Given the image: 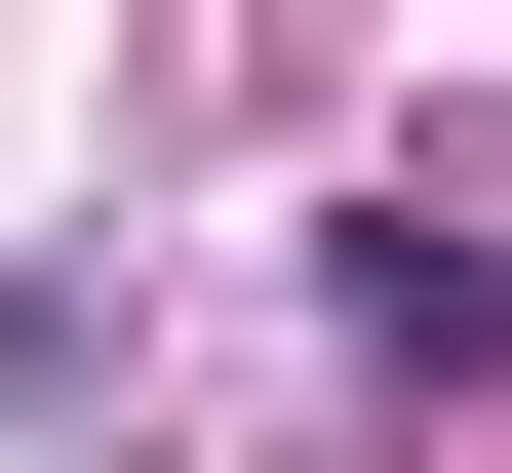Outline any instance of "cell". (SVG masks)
<instances>
[{
  "label": "cell",
  "instance_id": "1",
  "mask_svg": "<svg viewBox=\"0 0 512 473\" xmlns=\"http://www.w3.org/2000/svg\"><path fill=\"white\" fill-rule=\"evenodd\" d=\"M355 355L394 395H512V198H355Z\"/></svg>",
  "mask_w": 512,
  "mask_h": 473
}]
</instances>
